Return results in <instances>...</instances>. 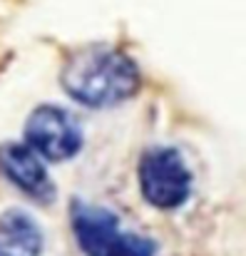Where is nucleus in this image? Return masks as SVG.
<instances>
[{
  "label": "nucleus",
  "mask_w": 246,
  "mask_h": 256,
  "mask_svg": "<svg viewBox=\"0 0 246 256\" xmlns=\"http://www.w3.org/2000/svg\"><path fill=\"white\" fill-rule=\"evenodd\" d=\"M60 82L80 104L110 107L140 90V70L120 50L87 48L68 60Z\"/></svg>",
  "instance_id": "f257e3e1"
},
{
  "label": "nucleus",
  "mask_w": 246,
  "mask_h": 256,
  "mask_svg": "<svg viewBox=\"0 0 246 256\" xmlns=\"http://www.w3.org/2000/svg\"><path fill=\"white\" fill-rule=\"evenodd\" d=\"M72 229L87 256H154V244L127 234L112 212L92 204H72Z\"/></svg>",
  "instance_id": "f03ea898"
},
{
  "label": "nucleus",
  "mask_w": 246,
  "mask_h": 256,
  "mask_svg": "<svg viewBox=\"0 0 246 256\" xmlns=\"http://www.w3.org/2000/svg\"><path fill=\"white\" fill-rule=\"evenodd\" d=\"M142 196L157 209H176L192 192V174L182 154L172 147H154L140 162Z\"/></svg>",
  "instance_id": "7ed1b4c3"
},
{
  "label": "nucleus",
  "mask_w": 246,
  "mask_h": 256,
  "mask_svg": "<svg viewBox=\"0 0 246 256\" xmlns=\"http://www.w3.org/2000/svg\"><path fill=\"white\" fill-rule=\"evenodd\" d=\"M25 144H30L42 160H70L82 147L80 124L72 114H68L60 107H38L25 124Z\"/></svg>",
  "instance_id": "20e7f679"
},
{
  "label": "nucleus",
  "mask_w": 246,
  "mask_h": 256,
  "mask_svg": "<svg viewBox=\"0 0 246 256\" xmlns=\"http://www.w3.org/2000/svg\"><path fill=\"white\" fill-rule=\"evenodd\" d=\"M0 170L18 189L38 202H50L55 196L42 157L30 144H5L0 150Z\"/></svg>",
  "instance_id": "39448f33"
},
{
  "label": "nucleus",
  "mask_w": 246,
  "mask_h": 256,
  "mask_svg": "<svg viewBox=\"0 0 246 256\" xmlns=\"http://www.w3.org/2000/svg\"><path fill=\"white\" fill-rule=\"evenodd\" d=\"M42 232L25 212H8L0 216V256H40Z\"/></svg>",
  "instance_id": "423d86ee"
}]
</instances>
